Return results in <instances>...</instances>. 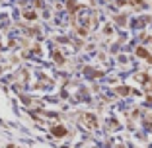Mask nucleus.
I'll use <instances>...</instances> for the list:
<instances>
[{
	"label": "nucleus",
	"mask_w": 152,
	"mask_h": 148,
	"mask_svg": "<svg viewBox=\"0 0 152 148\" xmlns=\"http://www.w3.org/2000/svg\"><path fill=\"white\" fill-rule=\"evenodd\" d=\"M64 133H66V131H64L63 127H55V129H53V135H57V136H63Z\"/></svg>",
	"instance_id": "f257e3e1"
}]
</instances>
